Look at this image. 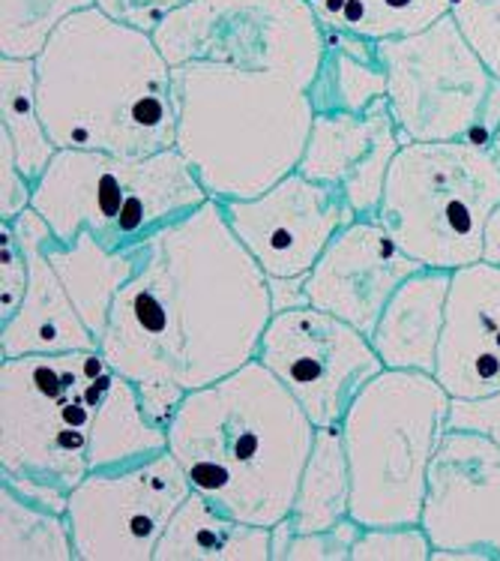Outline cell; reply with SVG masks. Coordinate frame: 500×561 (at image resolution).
Masks as SVG:
<instances>
[{"label":"cell","mask_w":500,"mask_h":561,"mask_svg":"<svg viewBox=\"0 0 500 561\" xmlns=\"http://www.w3.org/2000/svg\"><path fill=\"white\" fill-rule=\"evenodd\" d=\"M0 561H75L69 516L0 481Z\"/></svg>","instance_id":"4316f807"},{"label":"cell","mask_w":500,"mask_h":561,"mask_svg":"<svg viewBox=\"0 0 500 561\" xmlns=\"http://www.w3.org/2000/svg\"><path fill=\"white\" fill-rule=\"evenodd\" d=\"M450 279V271L420 267L396 288L369 333L384 369H414L434 376L438 348L444 336Z\"/></svg>","instance_id":"d6986e66"},{"label":"cell","mask_w":500,"mask_h":561,"mask_svg":"<svg viewBox=\"0 0 500 561\" xmlns=\"http://www.w3.org/2000/svg\"><path fill=\"white\" fill-rule=\"evenodd\" d=\"M482 262L500 267V202L491 210L489 226H486V243H482Z\"/></svg>","instance_id":"d590c367"},{"label":"cell","mask_w":500,"mask_h":561,"mask_svg":"<svg viewBox=\"0 0 500 561\" xmlns=\"http://www.w3.org/2000/svg\"><path fill=\"white\" fill-rule=\"evenodd\" d=\"M174 148L219 205L255 198L296 172L315 121L303 84L219 64L174 69Z\"/></svg>","instance_id":"277c9868"},{"label":"cell","mask_w":500,"mask_h":561,"mask_svg":"<svg viewBox=\"0 0 500 561\" xmlns=\"http://www.w3.org/2000/svg\"><path fill=\"white\" fill-rule=\"evenodd\" d=\"M114 369L100 348L0 360V481L67 514Z\"/></svg>","instance_id":"5b68a950"},{"label":"cell","mask_w":500,"mask_h":561,"mask_svg":"<svg viewBox=\"0 0 500 561\" xmlns=\"http://www.w3.org/2000/svg\"><path fill=\"white\" fill-rule=\"evenodd\" d=\"M432 540L417 526H363L351 561H432Z\"/></svg>","instance_id":"f546056e"},{"label":"cell","mask_w":500,"mask_h":561,"mask_svg":"<svg viewBox=\"0 0 500 561\" xmlns=\"http://www.w3.org/2000/svg\"><path fill=\"white\" fill-rule=\"evenodd\" d=\"M34 60L39 115L60 150L153 157L177 145L174 69L153 34L91 7L57 24Z\"/></svg>","instance_id":"7a4b0ae2"},{"label":"cell","mask_w":500,"mask_h":561,"mask_svg":"<svg viewBox=\"0 0 500 561\" xmlns=\"http://www.w3.org/2000/svg\"><path fill=\"white\" fill-rule=\"evenodd\" d=\"M96 0H0V58H36L69 15Z\"/></svg>","instance_id":"83f0119b"},{"label":"cell","mask_w":500,"mask_h":561,"mask_svg":"<svg viewBox=\"0 0 500 561\" xmlns=\"http://www.w3.org/2000/svg\"><path fill=\"white\" fill-rule=\"evenodd\" d=\"M189 3L193 0H96V10H103L108 19L126 27L156 34L174 12H181Z\"/></svg>","instance_id":"d6a6232c"},{"label":"cell","mask_w":500,"mask_h":561,"mask_svg":"<svg viewBox=\"0 0 500 561\" xmlns=\"http://www.w3.org/2000/svg\"><path fill=\"white\" fill-rule=\"evenodd\" d=\"M420 526L432 561H500V447L450 430L434 450Z\"/></svg>","instance_id":"4fadbf2b"},{"label":"cell","mask_w":500,"mask_h":561,"mask_svg":"<svg viewBox=\"0 0 500 561\" xmlns=\"http://www.w3.org/2000/svg\"><path fill=\"white\" fill-rule=\"evenodd\" d=\"M27 279H31L27 250L12 229V222L0 219V324L19 312L27 295Z\"/></svg>","instance_id":"1f68e13d"},{"label":"cell","mask_w":500,"mask_h":561,"mask_svg":"<svg viewBox=\"0 0 500 561\" xmlns=\"http://www.w3.org/2000/svg\"><path fill=\"white\" fill-rule=\"evenodd\" d=\"M387 105L405 141H479L500 126V81L467 43L453 12L420 34L377 43Z\"/></svg>","instance_id":"9c48e42d"},{"label":"cell","mask_w":500,"mask_h":561,"mask_svg":"<svg viewBox=\"0 0 500 561\" xmlns=\"http://www.w3.org/2000/svg\"><path fill=\"white\" fill-rule=\"evenodd\" d=\"M402 145L387 100L365 115H315L296 172L339 190L357 217H375Z\"/></svg>","instance_id":"2e32d148"},{"label":"cell","mask_w":500,"mask_h":561,"mask_svg":"<svg viewBox=\"0 0 500 561\" xmlns=\"http://www.w3.org/2000/svg\"><path fill=\"white\" fill-rule=\"evenodd\" d=\"M234 231L267 279H306L351 219L348 198L306 174H284L267 193L222 205Z\"/></svg>","instance_id":"5bb4252c"},{"label":"cell","mask_w":500,"mask_h":561,"mask_svg":"<svg viewBox=\"0 0 500 561\" xmlns=\"http://www.w3.org/2000/svg\"><path fill=\"white\" fill-rule=\"evenodd\" d=\"M315 115H365L387 100V72L377 43L327 31L318 76L309 84Z\"/></svg>","instance_id":"7402d4cb"},{"label":"cell","mask_w":500,"mask_h":561,"mask_svg":"<svg viewBox=\"0 0 500 561\" xmlns=\"http://www.w3.org/2000/svg\"><path fill=\"white\" fill-rule=\"evenodd\" d=\"M324 31L384 43L420 34L453 12V0H306Z\"/></svg>","instance_id":"484cf974"},{"label":"cell","mask_w":500,"mask_h":561,"mask_svg":"<svg viewBox=\"0 0 500 561\" xmlns=\"http://www.w3.org/2000/svg\"><path fill=\"white\" fill-rule=\"evenodd\" d=\"M453 19L479 60L500 81V0H453Z\"/></svg>","instance_id":"4dcf8cb0"},{"label":"cell","mask_w":500,"mask_h":561,"mask_svg":"<svg viewBox=\"0 0 500 561\" xmlns=\"http://www.w3.org/2000/svg\"><path fill=\"white\" fill-rule=\"evenodd\" d=\"M255 360L291 390L315 426H339L360 390L384 369L369 333L309 304L274 312Z\"/></svg>","instance_id":"7c38bea8"},{"label":"cell","mask_w":500,"mask_h":561,"mask_svg":"<svg viewBox=\"0 0 500 561\" xmlns=\"http://www.w3.org/2000/svg\"><path fill=\"white\" fill-rule=\"evenodd\" d=\"M153 561H274L267 526L243 523L205 495L189 493L165 528Z\"/></svg>","instance_id":"ffe728a7"},{"label":"cell","mask_w":500,"mask_h":561,"mask_svg":"<svg viewBox=\"0 0 500 561\" xmlns=\"http://www.w3.org/2000/svg\"><path fill=\"white\" fill-rule=\"evenodd\" d=\"M363 526L348 516L327 531L300 535L288 519L270 528L274 535V561H351V550Z\"/></svg>","instance_id":"f1b7e54d"},{"label":"cell","mask_w":500,"mask_h":561,"mask_svg":"<svg viewBox=\"0 0 500 561\" xmlns=\"http://www.w3.org/2000/svg\"><path fill=\"white\" fill-rule=\"evenodd\" d=\"M132 250L136 271L114 298L100 352L168 430L186 393L255 360L274 295L213 198Z\"/></svg>","instance_id":"6da1fadb"},{"label":"cell","mask_w":500,"mask_h":561,"mask_svg":"<svg viewBox=\"0 0 500 561\" xmlns=\"http://www.w3.org/2000/svg\"><path fill=\"white\" fill-rule=\"evenodd\" d=\"M489 148H491V153H495V157H498V162H500V126H498V133H495V138H491V141H489Z\"/></svg>","instance_id":"8d00e7d4"},{"label":"cell","mask_w":500,"mask_h":561,"mask_svg":"<svg viewBox=\"0 0 500 561\" xmlns=\"http://www.w3.org/2000/svg\"><path fill=\"white\" fill-rule=\"evenodd\" d=\"M422 264L402 250L377 217H357L330 241L303 279V300L372 333L396 288Z\"/></svg>","instance_id":"9a60e30c"},{"label":"cell","mask_w":500,"mask_h":561,"mask_svg":"<svg viewBox=\"0 0 500 561\" xmlns=\"http://www.w3.org/2000/svg\"><path fill=\"white\" fill-rule=\"evenodd\" d=\"M36 184L19 169L15 150L0 136V219L22 217L27 207H34Z\"/></svg>","instance_id":"e575fe53"},{"label":"cell","mask_w":500,"mask_h":561,"mask_svg":"<svg viewBox=\"0 0 500 561\" xmlns=\"http://www.w3.org/2000/svg\"><path fill=\"white\" fill-rule=\"evenodd\" d=\"M315 430L291 390L261 360H249L183 397L168 450L193 493L243 523L274 528L291 514Z\"/></svg>","instance_id":"3957f363"},{"label":"cell","mask_w":500,"mask_h":561,"mask_svg":"<svg viewBox=\"0 0 500 561\" xmlns=\"http://www.w3.org/2000/svg\"><path fill=\"white\" fill-rule=\"evenodd\" d=\"M171 69L219 64L282 76L309 91L327 31L306 0H193L153 34Z\"/></svg>","instance_id":"30bf717a"},{"label":"cell","mask_w":500,"mask_h":561,"mask_svg":"<svg viewBox=\"0 0 500 561\" xmlns=\"http://www.w3.org/2000/svg\"><path fill=\"white\" fill-rule=\"evenodd\" d=\"M450 393L429 373L381 369L341 417L360 526H417Z\"/></svg>","instance_id":"8992f818"},{"label":"cell","mask_w":500,"mask_h":561,"mask_svg":"<svg viewBox=\"0 0 500 561\" xmlns=\"http://www.w3.org/2000/svg\"><path fill=\"white\" fill-rule=\"evenodd\" d=\"M446 426L486 436L500 447V390L486 397H470V400H450Z\"/></svg>","instance_id":"836d02e7"},{"label":"cell","mask_w":500,"mask_h":561,"mask_svg":"<svg viewBox=\"0 0 500 561\" xmlns=\"http://www.w3.org/2000/svg\"><path fill=\"white\" fill-rule=\"evenodd\" d=\"M168 450V430L148 417L136 385L114 369V378L96 414L91 442V471L124 469Z\"/></svg>","instance_id":"cb8c5ba5"},{"label":"cell","mask_w":500,"mask_h":561,"mask_svg":"<svg viewBox=\"0 0 500 561\" xmlns=\"http://www.w3.org/2000/svg\"><path fill=\"white\" fill-rule=\"evenodd\" d=\"M434 378L450 400L500 390V267L489 262L453 271Z\"/></svg>","instance_id":"e0dca14e"},{"label":"cell","mask_w":500,"mask_h":561,"mask_svg":"<svg viewBox=\"0 0 500 561\" xmlns=\"http://www.w3.org/2000/svg\"><path fill=\"white\" fill-rule=\"evenodd\" d=\"M0 136L10 141L19 169L34 184L60 150L39 115L34 58H0Z\"/></svg>","instance_id":"d4e9b609"},{"label":"cell","mask_w":500,"mask_h":561,"mask_svg":"<svg viewBox=\"0 0 500 561\" xmlns=\"http://www.w3.org/2000/svg\"><path fill=\"white\" fill-rule=\"evenodd\" d=\"M10 222L31 259V279H27V295H24L19 312L0 324V360L100 348V340L84 324L63 279L57 276L55 264L48 262V255L43 252V234L48 229L46 219L39 217L34 207H27L22 217L10 219Z\"/></svg>","instance_id":"ac0fdd59"},{"label":"cell","mask_w":500,"mask_h":561,"mask_svg":"<svg viewBox=\"0 0 500 561\" xmlns=\"http://www.w3.org/2000/svg\"><path fill=\"white\" fill-rule=\"evenodd\" d=\"M351 462H348L341 430L339 426H318L306 466L300 471L288 523L300 535L327 531L351 516Z\"/></svg>","instance_id":"603a6c76"},{"label":"cell","mask_w":500,"mask_h":561,"mask_svg":"<svg viewBox=\"0 0 500 561\" xmlns=\"http://www.w3.org/2000/svg\"><path fill=\"white\" fill-rule=\"evenodd\" d=\"M189 493V478L171 450L124 469L88 471L67 504L75 561H153Z\"/></svg>","instance_id":"8fae6325"},{"label":"cell","mask_w":500,"mask_h":561,"mask_svg":"<svg viewBox=\"0 0 500 561\" xmlns=\"http://www.w3.org/2000/svg\"><path fill=\"white\" fill-rule=\"evenodd\" d=\"M500 162L479 141H405L389 165L375 217L422 267L458 271L482 262Z\"/></svg>","instance_id":"ba28073f"},{"label":"cell","mask_w":500,"mask_h":561,"mask_svg":"<svg viewBox=\"0 0 500 561\" xmlns=\"http://www.w3.org/2000/svg\"><path fill=\"white\" fill-rule=\"evenodd\" d=\"M43 252L48 255V262L55 264L57 276L63 279L69 298L79 307L84 324L103 343L114 298L120 295L126 279L136 271V250H105L103 243L88 231L75 234L72 241H60V238H55V231L46 229Z\"/></svg>","instance_id":"44dd1931"},{"label":"cell","mask_w":500,"mask_h":561,"mask_svg":"<svg viewBox=\"0 0 500 561\" xmlns=\"http://www.w3.org/2000/svg\"><path fill=\"white\" fill-rule=\"evenodd\" d=\"M210 202L177 148L153 157L57 150L36 181L34 210L60 241L88 231L105 250L126 252Z\"/></svg>","instance_id":"52a82bcc"}]
</instances>
